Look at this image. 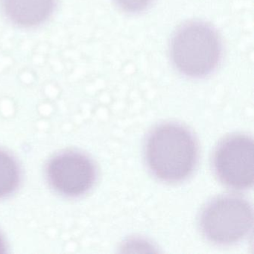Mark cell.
Masks as SVG:
<instances>
[{
	"label": "cell",
	"instance_id": "obj_1",
	"mask_svg": "<svg viewBox=\"0 0 254 254\" xmlns=\"http://www.w3.org/2000/svg\"><path fill=\"white\" fill-rule=\"evenodd\" d=\"M145 157L156 178L163 182H181L194 171L198 148L188 129L179 124L167 123L157 126L150 133Z\"/></svg>",
	"mask_w": 254,
	"mask_h": 254
},
{
	"label": "cell",
	"instance_id": "obj_2",
	"mask_svg": "<svg viewBox=\"0 0 254 254\" xmlns=\"http://www.w3.org/2000/svg\"><path fill=\"white\" fill-rule=\"evenodd\" d=\"M221 55L222 47L219 37L215 29L206 23H187L172 38V62L186 76H207L218 67Z\"/></svg>",
	"mask_w": 254,
	"mask_h": 254
},
{
	"label": "cell",
	"instance_id": "obj_3",
	"mask_svg": "<svg viewBox=\"0 0 254 254\" xmlns=\"http://www.w3.org/2000/svg\"><path fill=\"white\" fill-rule=\"evenodd\" d=\"M254 224L253 208L239 196L224 195L208 203L202 211V233L211 242L230 245L241 242L251 233Z\"/></svg>",
	"mask_w": 254,
	"mask_h": 254
},
{
	"label": "cell",
	"instance_id": "obj_4",
	"mask_svg": "<svg viewBox=\"0 0 254 254\" xmlns=\"http://www.w3.org/2000/svg\"><path fill=\"white\" fill-rule=\"evenodd\" d=\"M254 153L251 136L237 134L226 138L214 153V170L218 179L234 190L251 188L254 181Z\"/></svg>",
	"mask_w": 254,
	"mask_h": 254
},
{
	"label": "cell",
	"instance_id": "obj_5",
	"mask_svg": "<svg viewBox=\"0 0 254 254\" xmlns=\"http://www.w3.org/2000/svg\"><path fill=\"white\" fill-rule=\"evenodd\" d=\"M46 175L52 188L67 197H78L93 187L96 178L94 163L85 154L66 151L53 157Z\"/></svg>",
	"mask_w": 254,
	"mask_h": 254
},
{
	"label": "cell",
	"instance_id": "obj_6",
	"mask_svg": "<svg viewBox=\"0 0 254 254\" xmlns=\"http://www.w3.org/2000/svg\"><path fill=\"white\" fill-rule=\"evenodd\" d=\"M1 6L5 17L16 26L35 27L51 17L56 0H1Z\"/></svg>",
	"mask_w": 254,
	"mask_h": 254
},
{
	"label": "cell",
	"instance_id": "obj_7",
	"mask_svg": "<svg viewBox=\"0 0 254 254\" xmlns=\"http://www.w3.org/2000/svg\"><path fill=\"white\" fill-rule=\"evenodd\" d=\"M20 170L15 159L0 150V199L11 195L18 188Z\"/></svg>",
	"mask_w": 254,
	"mask_h": 254
},
{
	"label": "cell",
	"instance_id": "obj_8",
	"mask_svg": "<svg viewBox=\"0 0 254 254\" xmlns=\"http://www.w3.org/2000/svg\"><path fill=\"white\" fill-rule=\"evenodd\" d=\"M123 11L129 13L143 11L152 3L153 0H114Z\"/></svg>",
	"mask_w": 254,
	"mask_h": 254
},
{
	"label": "cell",
	"instance_id": "obj_9",
	"mask_svg": "<svg viewBox=\"0 0 254 254\" xmlns=\"http://www.w3.org/2000/svg\"><path fill=\"white\" fill-rule=\"evenodd\" d=\"M7 252V245L3 236L0 233V254H5Z\"/></svg>",
	"mask_w": 254,
	"mask_h": 254
}]
</instances>
